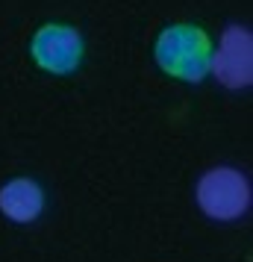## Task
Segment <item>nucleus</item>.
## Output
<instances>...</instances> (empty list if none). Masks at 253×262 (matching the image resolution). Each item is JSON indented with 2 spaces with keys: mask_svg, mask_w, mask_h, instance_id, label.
<instances>
[{
  "mask_svg": "<svg viewBox=\"0 0 253 262\" xmlns=\"http://www.w3.org/2000/svg\"><path fill=\"white\" fill-rule=\"evenodd\" d=\"M44 209V191L36 180L15 177L0 189V212L15 224H30L36 221Z\"/></svg>",
  "mask_w": 253,
  "mask_h": 262,
  "instance_id": "5",
  "label": "nucleus"
},
{
  "mask_svg": "<svg viewBox=\"0 0 253 262\" xmlns=\"http://www.w3.org/2000/svg\"><path fill=\"white\" fill-rule=\"evenodd\" d=\"M250 33L244 27H227L218 53H212V71L227 89H244L250 85L253 68H250Z\"/></svg>",
  "mask_w": 253,
  "mask_h": 262,
  "instance_id": "4",
  "label": "nucleus"
},
{
  "mask_svg": "<svg viewBox=\"0 0 253 262\" xmlns=\"http://www.w3.org/2000/svg\"><path fill=\"white\" fill-rule=\"evenodd\" d=\"M30 53L41 71L71 74L83 62V36L71 24H44L30 41Z\"/></svg>",
  "mask_w": 253,
  "mask_h": 262,
  "instance_id": "3",
  "label": "nucleus"
},
{
  "mask_svg": "<svg viewBox=\"0 0 253 262\" xmlns=\"http://www.w3.org/2000/svg\"><path fill=\"white\" fill-rule=\"evenodd\" d=\"M212 41L200 27L194 24H171L156 36V56L159 68L177 80L200 83L212 71Z\"/></svg>",
  "mask_w": 253,
  "mask_h": 262,
  "instance_id": "1",
  "label": "nucleus"
},
{
  "mask_svg": "<svg viewBox=\"0 0 253 262\" xmlns=\"http://www.w3.org/2000/svg\"><path fill=\"white\" fill-rule=\"evenodd\" d=\"M197 206L215 221H236L250 206L247 177L236 168H212L197 183Z\"/></svg>",
  "mask_w": 253,
  "mask_h": 262,
  "instance_id": "2",
  "label": "nucleus"
}]
</instances>
